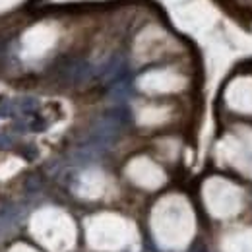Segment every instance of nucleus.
<instances>
[{
  "label": "nucleus",
  "mask_w": 252,
  "mask_h": 252,
  "mask_svg": "<svg viewBox=\"0 0 252 252\" xmlns=\"http://www.w3.org/2000/svg\"><path fill=\"white\" fill-rule=\"evenodd\" d=\"M204 198L216 218H231L239 214L243 206V192L225 179H210L204 187Z\"/></svg>",
  "instance_id": "nucleus-1"
},
{
  "label": "nucleus",
  "mask_w": 252,
  "mask_h": 252,
  "mask_svg": "<svg viewBox=\"0 0 252 252\" xmlns=\"http://www.w3.org/2000/svg\"><path fill=\"white\" fill-rule=\"evenodd\" d=\"M220 154L225 163L252 177V128H237L227 134L220 144Z\"/></svg>",
  "instance_id": "nucleus-2"
},
{
  "label": "nucleus",
  "mask_w": 252,
  "mask_h": 252,
  "mask_svg": "<svg viewBox=\"0 0 252 252\" xmlns=\"http://www.w3.org/2000/svg\"><path fill=\"white\" fill-rule=\"evenodd\" d=\"M158 229L161 233V241H167V245H185L192 237L194 231V221L187 204H177V206H169L163 214L161 223H158Z\"/></svg>",
  "instance_id": "nucleus-3"
},
{
  "label": "nucleus",
  "mask_w": 252,
  "mask_h": 252,
  "mask_svg": "<svg viewBox=\"0 0 252 252\" xmlns=\"http://www.w3.org/2000/svg\"><path fill=\"white\" fill-rule=\"evenodd\" d=\"M227 103L239 113H252V78H237L227 88Z\"/></svg>",
  "instance_id": "nucleus-4"
},
{
  "label": "nucleus",
  "mask_w": 252,
  "mask_h": 252,
  "mask_svg": "<svg viewBox=\"0 0 252 252\" xmlns=\"http://www.w3.org/2000/svg\"><path fill=\"white\" fill-rule=\"evenodd\" d=\"M223 252H252V229H241L225 237Z\"/></svg>",
  "instance_id": "nucleus-5"
}]
</instances>
